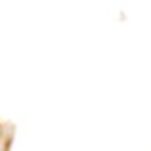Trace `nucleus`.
Masks as SVG:
<instances>
[{
	"label": "nucleus",
	"instance_id": "obj_1",
	"mask_svg": "<svg viewBox=\"0 0 151 151\" xmlns=\"http://www.w3.org/2000/svg\"><path fill=\"white\" fill-rule=\"evenodd\" d=\"M14 126L8 122H0V151H10L14 142Z\"/></svg>",
	"mask_w": 151,
	"mask_h": 151
}]
</instances>
